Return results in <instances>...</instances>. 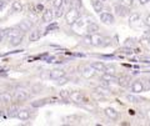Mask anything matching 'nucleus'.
<instances>
[{
	"instance_id": "nucleus-1",
	"label": "nucleus",
	"mask_w": 150,
	"mask_h": 126,
	"mask_svg": "<svg viewBox=\"0 0 150 126\" xmlns=\"http://www.w3.org/2000/svg\"><path fill=\"white\" fill-rule=\"evenodd\" d=\"M23 39H24V32H23L21 30H19L18 27L15 26L14 29L10 30L6 40L9 41V45L10 46H18V45L21 44Z\"/></svg>"
},
{
	"instance_id": "nucleus-2",
	"label": "nucleus",
	"mask_w": 150,
	"mask_h": 126,
	"mask_svg": "<svg viewBox=\"0 0 150 126\" xmlns=\"http://www.w3.org/2000/svg\"><path fill=\"white\" fill-rule=\"evenodd\" d=\"M90 35V45L96 46V48H104V46H109L111 43H109L110 39L104 38V36L96 34H89Z\"/></svg>"
},
{
	"instance_id": "nucleus-3",
	"label": "nucleus",
	"mask_w": 150,
	"mask_h": 126,
	"mask_svg": "<svg viewBox=\"0 0 150 126\" xmlns=\"http://www.w3.org/2000/svg\"><path fill=\"white\" fill-rule=\"evenodd\" d=\"M79 18H80V11H79V9L75 8V6H71L67 11V14H65V20H67V23L69 25H74L75 23L79 20Z\"/></svg>"
},
{
	"instance_id": "nucleus-4",
	"label": "nucleus",
	"mask_w": 150,
	"mask_h": 126,
	"mask_svg": "<svg viewBox=\"0 0 150 126\" xmlns=\"http://www.w3.org/2000/svg\"><path fill=\"white\" fill-rule=\"evenodd\" d=\"M114 10H115V14L118 16H120V18H125V16H129L130 15V9H129V6H126V5H123V4H120V3H118L116 5L114 6Z\"/></svg>"
},
{
	"instance_id": "nucleus-5",
	"label": "nucleus",
	"mask_w": 150,
	"mask_h": 126,
	"mask_svg": "<svg viewBox=\"0 0 150 126\" xmlns=\"http://www.w3.org/2000/svg\"><path fill=\"white\" fill-rule=\"evenodd\" d=\"M30 97V94L26 90H18L15 91V95H14V100L18 102H24Z\"/></svg>"
},
{
	"instance_id": "nucleus-6",
	"label": "nucleus",
	"mask_w": 150,
	"mask_h": 126,
	"mask_svg": "<svg viewBox=\"0 0 150 126\" xmlns=\"http://www.w3.org/2000/svg\"><path fill=\"white\" fill-rule=\"evenodd\" d=\"M100 20L106 25H112L115 23V18H114L112 14L104 11V13H100Z\"/></svg>"
},
{
	"instance_id": "nucleus-7",
	"label": "nucleus",
	"mask_w": 150,
	"mask_h": 126,
	"mask_svg": "<svg viewBox=\"0 0 150 126\" xmlns=\"http://www.w3.org/2000/svg\"><path fill=\"white\" fill-rule=\"evenodd\" d=\"M144 89H145V85H144V82L142 80L133 81V84H131V86H130V90L133 91L134 94H140V92L144 91Z\"/></svg>"
},
{
	"instance_id": "nucleus-8",
	"label": "nucleus",
	"mask_w": 150,
	"mask_h": 126,
	"mask_svg": "<svg viewBox=\"0 0 150 126\" xmlns=\"http://www.w3.org/2000/svg\"><path fill=\"white\" fill-rule=\"evenodd\" d=\"M95 74H96V70L94 69L91 65H89V66H84L81 69V75H83V77H85V79H93L94 76H95Z\"/></svg>"
},
{
	"instance_id": "nucleus-9",
	"label": "nucleus",
	"mask_w": 150,
	"mask_h": 126,
	"mask_svg": "<svg viewBox=\"0 0 150 126\" xmlns=\"http://www.w3.org/2000/svg\"><path fill=\"white\" fill-rule=\"evenodd\" d=\"M70 100L74 102H86L88 101L81 91H71L70 92Z\"/></svg>"
},
{
	"instance_id": "nucleus-10",
	"label": "nucleus",
	"mask_w": 150,
	"mask_h": 126,
	"mask_svg": "<svg viewBox=\"0 0 150 126\" xmlns=\"http://www.w3.org/2000/svg\"><path fill=\"white\" fill-rule=\"evenodd\" d=\"M63 76H67V73L63 69H54V70H50L49 73V77L53 79V80H58V79Z\"/></svg>"
},
{
	"instance_id": "nucleus-11",
	"label": "nucleus",
	"mask_w": 150,
	"mask_h": 126,
	"mask_svg": "<svg viewBox=\"0 0 150 126\" xmlns=\"http://www.w3.org/2000/svg\"><path fill=\"white\" fill-rule=\"evenodd\" d=\"M55 18V13L53 11V9H45L41 15V20L44 23H51L53 19Z\"/></svg>"
},
{
	"instance_id": "nucleus-12",
	"label": "nucleus",
	"mask_w": 150,
	"mask_h": 126,
	"mask_svg": "<svg viewBox=\"0 0 150 126\" xmlns=\"http://www.w3.org/2000/svg\"><path fill=\"white\" fill-rule=\"evenodd\" d=\"M14 100V96L10 94V92H1L0 94V104H3V105H9V104H11Z\"/></svg>"
},
{
	"instance_id": "nucleus-13",
	"label": "nucleus",
	"mask_w": 150,
	"mask_h": 126,
	"mask_svg": "<svg viewBox=\"0 0 150 126\" xmlns=\"http://www.w3.org/2000/svg\"><path fill=\"white\" fill-rule=\"evenodd\" d=\"M16 27H18L19 30H21L23 32H26V31H29L31 27H33V23L29 21V20H24V21L19 23V24L16 25Z\"/></svg>"
},
{
	"instance_id": "nucleus-14",
	"label": "nucleus",
	"mask_w": 150,
	"mask_h": 126,
	"mask_svg": "<svg viewBox=\"0 0 150 126\" xmlns=\"http://www.w3.org/2000/svg\"><path fill=\"white\" fill-rule=\"evenodd\" d=\"M104 113L110 120H118V118H119V113L115 109H112V107H106L104 110Z\"/></svg>"
},
{
	"instance_id": "nucleus-15",
	"label": "nucleus",
	"mask_w": 150,
	"mask_h": 126,
	"mask_svg": "<svg viewBox=\"0 0 150 126\" xmlns=\"http://www.w3.org/2000/svg\"><path fill=\"white\" fill-rule=\"evenodd\" d=\"M16 118L20 120V121H26V120H29V119H30V110H28V109L19 110Z\"/></svg>"
},
{
	"instance_id": "nucleus-16",
	"label": "nucleus",
	"mask_w": 150,
	"mask_h": 126,
	"mask_svg": "<svg viewBox=\"0 0 150 126\" xmlns=\"http://www.w3.org/2000/svg\"><path fill=\"white\" fill-rule=\"evenodd\" d=\"M41 38V30L39 29H35V30H33L30 32V35H29V41L30 43H34V41H38Z\"/></svg>"
},
{
	"instance_id": "nucleus-17",
	"label": "nucleus",
	"mask_w": 150,
	"mask_h": 126,
	"mask_svg": "<svg viewBox=\"0 0 150 126\" xmlns=\"http://www.w3.org/2000/svg\"><path fill=\"white\" fill-rule=\"evenodd\" d=\"M100 30V27L98 24H95V23H89V25L86 26V31H88V34H96V32H99Z\"/></svg>"
},
{
	"instance_id": "nucleus-18",
	"label": "nucleus",
	"mask_w": 150,
	"mask_h": 126,
	"mask_svg": "<svg viewBox=\"0 0 150 126\" xmlns=\"http://www.w3.org/2000/svg\"><path fill=\"white\" fill-rule=\"evenodd\" d=\"M48 102H50V99H39V100H35V101H31L30 106L31 107H43L45 106Z\"/></svg>"
},
{
	"instance_id": "nucleus-19",
	"label": "nucleus",
	"mask_w": 150,
	"mask_h": 126,
	"mask_svg": "<svg viewBox=\"0 0 150 126\" xmlns=\"http://www.w3.org/2000/svg\"><path fill=\"white\" fill-rule=\"evenodd\" d=\"M101 80H104V81H108V82H118L119 79L116 77L114 74H109V73H105L104 75L101 76Z\"/></svg>"
},
{
	"instance_id": "nucleus-20",
	"label": "nucleus",
	"mask_w": 150,
	"mask_h": 126,
	"mask_svg": "<svg viewBox=\"0 0 150 126\" xmlns=\"http://www.w3.org/2000/svg\"><path fill=\"white\" fill-rule=\"evenodd\" d=\"M19 110H20V109H19L16 105H13L10 109L6 111L8 118H11V119H13V118H16V116H18V113H19Z\"/></svg>"
},
{
	"instance_id": "nucleus-21",
	"label": "nucleus",
	"mask_w": 150,
	"mask_h": 126,
	"mask_svg": "<svg viewBox=\"0 0 150 126\" xmlns=\"http://www.w3.org/2000/svg\"><path fill=\"white\" fill-rule=\"evenodd\" d=\"M91 66L96 70V71H101V73H105V69H106V65L101 61H94L91 64Z\"/></svg>"
},
{
	"instance_id": "nucleus-22",
	"label": "nucleus",
	"mask_w": 150,
	"mask_h": 126,
	"mask_svg": "<svg viewBox=\"0 0 150 126\" xmlns=\"http://www.w3.org/2000/svg\"><path fill=\"white\" fill-rule=\"evenodd\" d=\"M23 3L20 1V0H15V1H13L11 4V9H13V11H16V13H20L23 11Z\"/></svg>"
},
{
	"instance_id": "nucleus-23",
	"label": "nucleus",
	"mask_w": 150,
	"mask_h": 126,
	"mask_svg": "<svg viewBox=\"0 0 150 126\" xmlns=\"http://www.w3.org/2000/svg\"><path fill=\"white\" fill-rule=\"evenodd\" d=\"M125 99L128 100L129 102H131V104H138V102H140V101H142V99H140V97L135 96V95H133V94H129V95H126V96H125Z\"/></svg>"
},
{
	"instance_id": "nucleus-24",
	"label": "nucleus",
	"mask_w": 150,
	"mask_h": 126,
	"mask_svg": "<svg viewBox=\"0 0 150 126\" xmlns=\"http://www.w3.org/2000/svg\"><path fill=\"white\" fill-rule=\"evenodd\" d=\"M93 6H94V9H95L96 13L100 14V11H103V3L100 1V0H93Z\"/></svg>"
},
{
	"instance_id": "nucleus-25",
	"label": "nucleus",
	"mask_w": 150,
	"mask_h": 126,
	"mask_svg": "<svg viewBox=\"0 0 150 126\" xmlns=\"http://www.w3.org/2000/svg\"><path fill=\"white\" fill-rule=\"evenodd\" d=\"M11 29H3V30H0V44L3 43L5 39H8V35H9V32H10Z\"/></svg>"
},
{
	"instance_id": "nucleus-26",
	"label": "nucleus",
	"mask_w": 150,
	"mask_h": 126,
	"mask_svg": "<svg viewBox=\"0 0 150 126\" xmlns=\"http://www.w3.org/2000/svg\"><path fill=\"white\" fill-rule=\"evenodd\" d=\"M140 41H142V44L150 51V35H149V34L145 35L144 38H142V40H140Z\"/></svg>"
},
{
	"instance_id": "nucleus-27",
	"label": "nucleus",
	"mask_w": 150,
	"mask_h": 126,
	"mask_svg": "<svg viewBox=\"0 0 150 126\" xmlns=\"http://www.w3.org/2000/svg\"><path fill=\"white\" fill-rule=\"evenodd\" d=\"M129 80H130V79L128 76H126V77L123 76V77H120L119 80H118V84H119L121 87H126V86H129Z\"/></svg>"
},
{
	"instance_id": "nucleus-28",
	"label": "nucleus",
	"mask_w": 150,
	"mask_h": 126,
	"mask_svg": "<svg viewBox=\"0 0 150 126\" xmlns=\"http://www.w3.org/2000/svg\"><path fill=\"white\" fill-rule=\"evenodd\" d=\"M140 20V15H139V13H133V14H130V18H129V21H130V24H134V23H137Z\"/></svg>"
},
{
	"instance_id": "nucleus-29",
	"label": "nucleus",
	"mask_w": 150,
	"mask_h": 126,
	"mask_svg": "<svg viewBox=\"0 0 150 126\" xmlns=\"http://www.w3.org/2000/svg\"><path fill=\"white\" fill-rule=\"evenodd\" d=\"M59 95H60V97H62V99H64V100L70 99V91H69V90H62V91L59 92Z\"/></svg>"
},
{
	"instance_id": "nucleus-30",
	"label": "nucleus",
	"mask_w": 150,
	"mask_h": 126,
	"mask_svg": "<svg viewBox=\"0 0 150 126\" xmlns=\"http://www.w3.org/2000/svg\"><path fill=\"white\" fill-rule=\"evenodd\" d=\"M64 4H65V0H53V6L55 9H59V8L64 6Z\"/></svg>"
},
{
	"instance_id": "nucleus-31",
	"label": "nucleus",
	"mask_w": 150,
	"mask_h": 126,
	"mask_svg": "<svg viewBox=\"0 0 150 126\" xmlns=\"http://www.w3.org/2000/svg\"><path fill=\"white\" fill-rule=\"evenodd\" d=\"M64 11H65L64 6L59 8V9H56V11H55V18H62V16H64V15H65Z\"/></svg>"
},
{
	"instance_id": "nucleus-32",
	"label": "nucleus",
	"mask_w": 150,
	"mask_h": 126,
	"mask_svg": "<svg viewBox=\"0 0 150 126\" xmlns=\"http://www.w3.org/2000/svg\"><path fill=\"white\" fill-rule=\"evenodd\" d=\"M119 51H120V53H123V54H126V55H131V54L134 53V51H133V49H131V48H129V46H125V48L120 49Z\"/></svg>"
},
{
	"instance_id": "nucleus-33",
	"label": "nucleus",
	"mask_w": 150,
	"mask_h": 126,
	"mask_svg": "<svg viewBox=\"0 0 150 126\" xmlns=\"http://www.w3.org/2000/svg\"><path fill=\"white\" fill-rule=\"evenodd\" d=\"M105 73H109V74H114V73H115V66H114V65H106Z\"/></svg>"
},
{
	"instance_id": "nucleus-34",
	"label": "nucleus",
	"mask_w": 150,
	"mask_h": 126,
	"mask_svg": "<svg viewBox=\"0 0 150 126\" xmlns=\"http://www.w3.org/2000/svg\"><path fill=\"white\" fill-rule=\"evenodd\" d=\"M68 81H69V79H68L67 76H63V77H60V79H58V80H56V84H58V85H63V84L68 82Z\"/></svg>"
},
{
	"instance_id": "nucleus-35",
	"label": "nucleus",
	"mask_w": 150,
	"mask_h": 126,
	"mask_svg": "<svg viewBox=\"0 0 150 126\" xmlns=\"http://www.w3.org/2000/svg\"><path fill=\"white\" fill-rule=\"evenodd\" d=\"M134 45H137V40H134V39H128L126 40V43H125V46H134Z\"/></svg>"
},
{
	"instance_id": "nucleus-36",
	"label": "nucleus",
	"mask_w": 150,
	"mask_h": 126,
	"mask_svg": "<svg viewBox=\"0 0 150 126\" xmlns=\"http://www.w3.org/2000/svg\"><path fill=\"white\" fill-rule=\"evenodd\" d=\"M45 9L44 6L41 5V4H38V5H35V13H40V11H44Z\"/></svg>"
},
{
	"instance_id": "nucleus-37",
	"label": "nucleus",
	"mask_w": 150,
	"mask_h": 126,
	"mask_svg": "<svg viewBox=\"0 0 150 126\" xmlns=\"http://www.w3.org/2000/svg\"><path fill=\"white\" fill-rule=\"evenodd\" d=\"M8 5V0H0V11L4 10V8Z\"/></svg>"
},
{
	"instance_id": "nucleus-38",
	"label": "nucleus",
	"mask_w": 150,
	"mask_h": 126,
	"mask_svg": "<svg viewBox=\"0 0 150 126\" xmlns=\"http://www.w3.org/2000/svg\"><path fill=\"white\" fill-rule=\"evenodd\" d=\"M144 24H145V26H148V27H150V14L149 15L145 18V20H144Z\"/></svg>"
},
{
	"instance_id": "nucleus-39",
	"label": "nucleus",
	"mask_w": 150,
	"mask_h": 126,
	"mask_svg": "<svg viewBox=\"0 0 150 126\" xmlns=\"http://www.w3.org/2000/svg\"><path fill=\"white\" fill-rule=\"evenodd\" d=\"M55 29H58V24H51V25H49L48 27H46V30H55Z\"/></svg>"
},
{
	"instance_id": "nucleus-40",
	"label": "nucleus",
	"mask_w": 150,
	"mask_h": 126,
	"mask_svg": "<svg viewBox=\"0 0 150 126\" xmlns=\"http://www.w3.org/2000/svg\"><path fill=\"white\" fill-rule=\"evenodd\" d=\"M145 118H146V119L150 121V109L146 110V113H145Z\"/></svg>"
},
{
	"instance_id": "nucleus-41",
	"label": "nucleus",
	"mask_w": 150,
	"mask_h": 126,
	"mask_svg": "<svg viewBox=\"0 0 150 126\" xmlns=\"http://www.w3.org/2000/svg\"><path fill=\"white\" fill-rule=\"evenodd\" d=\"M139 1H140V4H143V5H144V4H146L149 0H139Z\"/></svg>"
},
{
	"instance_id": "nucleus-42",
	"label": "nucleus",
	"mask_w": 150,
	"mask_h": 126,
	"mask_svg": "<svg viewBox=\"0 0 150 126\" xmlns=\"http://www.w3.org/2000/svg\"><path fill=\"white\" fill-rule=\"evenodd\" d=\"M1 116H4V111L0 110V118H1Z\"/></svg>"
},
{
	"instance_id": "nucleus-43",
	"label": "nucleus",
	"mask_w": 150,
	"mask_h": 126,
	"mask_svg": "<svg viewBox=\"0 0 150 126\" xmlns=\"http://www.w3.org/2000/svg\"><path fill=\"white\" fill-rule=\"evenodd\" d=\"M70 1V0H65V3H69Z\"/></svg>"
},
{
	"instance_id": "nucleus-44",
	"label": "nucleus",
	"mask_w": 150,
	"mask_h": 126,
	"mask_svg": "<svg viewBox=\"0 0 150 126\" xmlns=\"http://www.w3.org/2000/svg\"><path fill=\"white\" fill-rule=\"evenodd\" d=\"M148 81H149V84H150V77H149V79H148Z\"/></svg>"
}]
</instances>
